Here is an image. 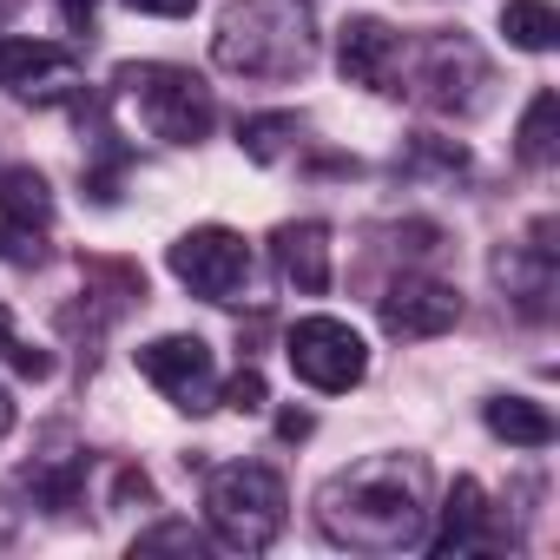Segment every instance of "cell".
<instances>
[{
	"label": "cell",
	"mask_w": 560,
	"mask_h": 560,
	"mask_svg": "<svg viewBox=\"0 0 560 560\" xmlns=\"http://www.w3.org/2000/svg\"><path fill=\"white\" fill-rule=\"evenodd\" d=\"M126 8H132V14H159V21H185L198 0H126Z\"/></svg>",
	"instance_id": "44dd1931"
},
{
	"label": "cell",
	"mask_w": 560,
	"mask_h": 560,
	"mask_svg": "<svg viewBox=\"0 0 560 560\" xmlns=\"http://www.w3.org/2000/svg\"><path fill=\"white\" fill-rule=\"evenodd\" d=\"M277 435H284V442H304V435H311V416H304V409H284V416H277Z\"/></svg>",
	"instance_id": "7402d4cb"
},
{
	"label": "cell",
	"mask_w": 560,
	"mask_h": 560,
	"mask_svg": "<svg viewBox=\"0 0 560 560\" xmlns=\"http://www.w3.org/2000/svg\"><path fill=\"white\" fill-rule=\"evenodd\" d=\"M139 376L172 396V409H211L218 402V383H211V343L205 337H152L139 343Z\"/></svg>",
	"instance_id": "52a82bcc"
},
{
	"label": "cell",
	"mask_w": 560,
	"mask_h": 560,
	"mask_svg": "<svg viewBox=\"0 0 560 560\" xmlns=\"http://www.w3.org/2000/svg\"><path fill=\"white\" fill-rule=\"evenodd\" d=\"M396 60H402V40L383 27V21H343L337 34V67L350 86H376V93H396Z\"/></svg>",
	"instance_id": "9c48e42d"
},
{
	"label": "cell",
	"mask_w": 560,
	"mask_h": 560,
	"mask_svg": "<svg viewBox=\"0 0 560 560\" xmlns=\"http://www.w3.org/2000/svg\"><path fill=\"white\" fill-rule=\"evenodd\" d=\"M0 257H27V250H14V237H0Z\"/></svg>",
	"instance_id": "484cf974"
},
{
	"label": "cell",
	"mask_w": 560,
	"mask_h": 560,
	"mask_svg": "<svg viewBox=\"0 0 560 560\" xmlns=\"http://www.w3.org/2000/svg\"><path fill=\"white\" fill-rule=\"evenodd\" d=\"M481 416H488V429H494L508 448H547V442H553V416H547L534 396H494Z\"/></svg>",
	"instance_id": "5bb4252c"
},
{
	"label": "cell",
	"mask_w": 560,
	"mask_h": 560,
	"mask_svg": "<svg viewBox=\"0 0 560 560\" xmlns=\"http://www.w3.org/2000/svg\"><path fill=\"white\" fill-rule=\"evenodd\" d=\"M73 60L54 47V40H21V34H0V86L8 93H34V80L47 73H67Z\"/></svg>",
	"instance_id": "4fadbf2b"
},
{
	"label": "cell",
	"mask_w": 560,
	"mask_h": 560,
	"mask_svg": "<svg viewBox=\"0 0 560 560\" xmlns=\"http://www.w3.org/2000/svg\"><path fill=\"white\" fill-rule=\"evenodd\" d=\"M501 34L521 54H547L560 40V14L547 8V0H508V8H501Z\"/></svg>",
	"instance_id": "2e32d148"
},
{
	"label": "cell",
	"mask_w": 560,
	"mask_h": 560,
	"mask_svg": "<svg viewBox=\"0 0 560 560\" xmlns=\"http://www.w3.org/2000/svg\"><path fill=\"white\" fill-rule=\"evenodd\" d=\"M317 527L337 547L357 553H402L422 547L429 534V494H422V462L376 455L317 488Z\"/></svg>",
	"instance_id": "6da1fadb"
},
{
	"label": "cell",
	"mask_w": 560,
	"mask_h": 560,
	"mask_svg": "<svg viewBox=\"0 0 560 560\" xmlns=\"http://www.w3.org/2000/svg\"><path fill=\"white\" fill-rule=\"evenodd\" d=\"M218 402H224V409H237V416H257V409L270 402V389H264V376H257V370H237V376L218 389Z\"/></svg>",
	"instance_id": "d6986e66"
},
{
	"label": "cell",
	"mask_w": 560,
	"mask_h": 560,
	"mask_svg": "<svg viewBox=\"0 0 560 560\" xmlns=\"http://www.w3.org/2000/svg\"><path fill=\"white\" fill-rule=\"evenodd\" d=\"M376 311L396 343H422V337H442L462 324V291L442 284V277H396Z\"/></svg>",
	"instance_id": "ba28073f"
},
{
	"label": "cell",
	"mask_w": 560,
	"mask_h": 560,
	"mask_svg": "<svg viewBox=\"0 0 560 560\" xmlns=\"http://www.w3.org/2000/svg\"><path fill=\"white\" fill-rule=\"evenodd\" d=\"M8 429H14V396L0 389V435H8Z\"/></svg>",
	"instance_id": "cb8c5ba5"
},
{
	"label": "cell",
	"mask_w": 560,
	"mask_h": 560,
	"mask_svg": "<svg viewBox=\"0 0 560 560\" xmlns=\"http://www.w3.org/2000/svg\"><path fill=\"white\" fill-rule=\"evenodd\" d=\"M0 357H8L21 376H34V383H47V376H54V357H47L40 343H21V337H8V343H0Z\"/></svg>",
	"instance_id": "ffe728a7"
},
{
	"label": "cell",
	"mask_w": 560,
	"mask_h": 560,
	"mask_svg": "<svg viewBox=\"0 0 560 560\" xmlns=\"http://www.w3.org/2000/svg\"><path fill=\"white\" fill-rule=\"evenodd\" d=\"M132 553H205V534L191 527V521H159V527H145L139 540H132Z\"/></svg>",
	"instance_id": "ac0fdd59"
},
{
	"label": "cell",
	"mask_w": 560,
	"mask_h": 560,
	"mask_svg": "<svg viewBox=\"0 0 560 560\" xmlns=\"http://www.w3.org/2000/svg\"><path fill=\"white\" fill-rule=\"evenodd\" d=\"M284 514H291V494L277 481V468H264V462H231L205 481L211 540L231 547V553H264L284 534Z\"/></svg>",
	"instance_id": "3957f363"
},
{
	"label": "cell",
	"mask_w": 560,
	"mask_h": 560,
	"mask_svg": "<svg viewBox=\"0 0 560 560\" xmlns=\"http://www.w3.org/2000/svg\"><path fill=\"white\" fill-rule=\"evenodd\" d=\"M270 257H277V277H284L298 298H324V291H330V231H324L317 218L277 224Z\"/></svg>",
	"instance_id": "30bf717a"
},
{
	"label": "cell",
	"mask_w": 560,
	"mask_h": 560,
	"mask_svg": "<svg viewBox=\"0 0 560 560\" xmlns=\"http://www.w3.org/2000/svg\"><path fill=\"white\" fill-rule=\"evenodd\" d=\"M284 357H291L298 383H311L324 396H350L370 376V343L343 317H304V324H291Z\"/></svg>",
	"instance_id": "5b68a950"
},
{
	"label": "cell",
	"mask_w": 560,
	"mask_h": 560,
	"mask_svg": "<svg viewBox=\"0 0 560 560\" xmlns=\"http://www.w3.org/2000/svg\"><path fill=\"white\" fill-rule=\"evenodd\" d=\"M60 14H67V27H93V0H60Z\"/></svg>",
	"instance_id": "603a6c76"
},
{
	"label": "cell",
	"mask_w": 560,
	"mask_h": 560,
	"mask_svg": "<svg viewBox=\"0 0 560 560\" xmlns=\"http://www.w3.org/2000/svg\"><path fill=\"white\" fill-rule=\"evenodd\" d=\"M0 218H8L21 237L54 224V191H47V178L34 165H8V172H0Z\"/></svg>",
	"instance_id": "7c38bea8"
},
{
	"label": "cell",
	"mask_w": 560,
	"mask_h": 560,
	"mask_svg": "<svg viewBox=\"0 0 560 560\" xmlns=\"http://www.w3.org/2000/svg\"><path fill=\"white\" fill-rule=\"evenodd\" d=\"M560 126V93L553 86H540L534 100H527V113H521V132H514V152H521V165H547L553 159V132Z\"/></svg>",
	"instance_id": "9a60e30c"
},
{
	"label": "cell",
	"mask_w": 560,
	"mask_h": 560,
	"mask_svg": "<svg viewBox=\"0 0 560 560\" xmlns=\"http://www.w3.org/2000/svg\"><path fill=\"white\" fill-rule=\"evenodd\" d=\"M211 60L224 73L244 80H291L317 60V14L311 0H231L218 34H211Z\"/></svg>",
	"instance_id": "7a4b0ae2"
},
{
	"label": "cell",
	"mask_w": 560,
	"mask_h": 560,
	"mask_svg": "<svg viewBox=\"0 0 560 560\" xmlns=\"http://www.w3.org/2000/svg\"><path fill=\"white\" fill-rule=\"evenodd\" d=\"M119 86L139 100V119L152 126V139L165 145H198L218 119L211 86L185 67H119Z\"/></svg>",
	"instance_id": "277c9868"
},
{
	"label": "cell",
	"mask_w": 560,
	"mask_h": 560,
	"mask_svg": "<svg viewBox=\"0 0 560 560\" xmlns=\"http://www.w3.org/2000/svg\"><path fill=\"white\" fill-rule=\"evenodd\" d=\"M481 534H488V501H481V481L475 475H455L448 481V501H442V527H435V553L448 560V553H475L481 547Z\"/></svg>",
	"instance_id": "8fae6325"
},
{
	"label": "cell",
	"mask_w": 560,
	"mask_h": 560,
	"mask_svg": "<svg viewBox=\"0 0 560 560\" xmlns=\"http://www.w3.org/2000/svg\"><path fill=\"white\" fill-rule=\"evenodd\" d=\"M165 264H172V277H178L191 298L231 304V298L244 291V277H250V244H244L237 231H224V224H198V231L172 237Z\"/></svg>",
	"instance_id": "8992f818"
},
{
	"label": "cell",
	"mask_w": 560,
	"mask_h": 560,
	"mask_svg": "<svg viewBox=\"0 0 560 560\" xmlns=\"http://www.w3.org/2000/svg\"><path fill=\"white\" fill-rule=\"evenodd\" d=\"M14 337V317H8V304H0V343H8Z\"/></svg>",
	"instance_id": "d4e9b609"
},
{
	"label": "cell",
	"mask_w": 560,
	"mask_h": 560,
	"mask_svg": "<svg viewBox=\"0 0 560 560\" xmlns=\"http://www.w3.org/2000/svg\"><path fill=\"white\" fill-rule=\"evenodd\" d=\"M284 139H298V119H291V113H257V119L237 126V145H244V159H257V165H270L277 152H284Z\"/></svg>",
	"instance_id": "e0dca14e"
}]
</instances>
